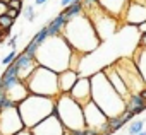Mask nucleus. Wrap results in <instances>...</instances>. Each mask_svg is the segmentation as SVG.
<instances>
[{"label":"nucleus","instance_id":"nucleus-1","mask_svg":"<svg viewBox=\"0 0 146 135\" xmlns=\"http://www.w3.org/2000/svg\"><path fill=\"white\" fill-rule=\"evenodd\" d=\"M79 53L70 48V45L65 41L62 34L58 36H48L36 50V62L41 67L60 74L67 69L78 70L79 65Z\"/></svg>","mask_w":146,"mask_h":135},{"label":"nucleus","instance_id":"nucleus-2","mask_svg":"<svg viewBox=\"0 0 146 135\" xmlns=\"http://www.w3.org/2000/svg\"><path fill=\"white\" fill-rule=\"evenodd\" d=\"M62 36L70 45V48L78 51L79 55L95 51L102 43V39L96 34V29L86 12L69 19L62 29Z\"/></svg>","mask_w":146,"mask_h":135},{"label":"nucleus","instance_id":"nucleus-3","mask_svg":"<svg viewBox=\"0 0 146 135\" xmlns=\"http://www.w3.org/2000/svg\"><path fill=\"white\" fill-rule=\"evenodd\" d=\"M90 81H91V99L100 106V109L108 118L120 116L125 111V99L112 87L103 70L93 74Z\"/></svg>","mask_w":146,"mask_h":135},{"label":"nucleus","instance_id":"nucleus-4","mask_svg":"<svg viewBox=\"0 0 146 135\" xmlns=\"http://www.w3.org/2000/svg\"><path fill=\"white\" fill-rule=\"evenodd\" d=\"M17 111L21 115V120L26 128L36 126L40 121H43L46 116L55 113V99L29 94L17 104Z\"/></svg>","mask_w":146,"mask_h":135},{"label":"nucleus","instance_id":"nucleus-5","mask_svg":"<svg viewBox=\"0 0 146 135\" xmlns=\"http://www.w3.org/2000/svg\"><path fill=\"white\" fill-rule=\"evenodd\" d=\"M55 115L69 132L86 128L83 104H79L70 94H60L55 98Z\"/></svg>","mask_w":146,"mask_h":135},{"label":"nucleus","instance_id":"nucleus-6","mask_svg":"<svg viewBox=\"0 0 146 135\" xmlns=\"http://www.w3.org/2000/svg\"><path fill=\"white\" fill-rule=\"evenodd\" d=\"M29 94L36 96H45V98H58L60 96V87H58V74L46 69V67L38 65L35 72L28 77L26 81Z\"/></svg>","mask_w":146,"mask_h":135},{"label":"nucleus","instance_id":"nucleus-7","mask_svg":"<svg viewBox=\"0 0 146 135\" xmlns=\"http://www.w3.org/2000/svg\"><path fill=\"white\" fill-rule=\"evenodd\" d=\"M83 113H84V123L86 128L96 130L100 135H110V125H108V116L100 109V106L90 99L86 104H83Z\"/></svg>","mask_w":146,"mask_h":135},{"label":"nucleus","instance_id":"nucleus-8","mask_svg":"<svg viewBox=\"0 0 146 135\" xmlns=\"http://www.w3.org/2000/svg\"><path fill=\"white\" fill-rule=\"evenodd\" d=\"M115 67H117L119 74L122 75L129 92H141L146 87V84H144V81H143L132 58H120L119 62H115Z\"/></svg>","mask_w":146,"mask_h":135},{"label":"nucleus","instance_id":"nucleus-9","mask_svg":"<svg viewBox=\"0 0 146 135\" xmlns=\"http://www.w3.org/2000/svg\"><path fill=\"white\" fill-rule=\"evenodd\" d=\"M84 12H86L88 17L91 19V22H93V26H95V29H96V34L100 36L102 41L107 39V38H110V36L115 33V29H117V19H115L113 16L107 14V12L102 10L100 7H93V9L84 10Z\"/></svg>","mask_w":146,"mask_h":135},{"label":"nucleus","instance_id":"nucleus-10","mask_svg":"<svg viewBox=\"0 0 146 135\" xmlns=\"http://www.w3.org/2000/svg\"><path fill=\"white\" fill-rule=\"evenodd\" d=\"M23 128H26V126L21 120L17 106L2 109V113H0V132H2V135H14V133L21 132Z\"/></svg>","mask_w":146,"mask_h":135},{"label":"nucleus","instance_id":"nucleus-11","mask_svg":"<svg viewBox=\"0 0 146 135\" xmlns=\"http://www.w3.org/2000/svg\"><path fill=\"white\" fill-rule=\"evenodd\" d=\"M33 135H65L67 128L64 126V123L58 120V116L53 113L50 116H46L43 121H40L36 126L29 128Z\"/></svg>","mask_w":146,"mask_h":135},{"label":"nucleus","instance_id":"nucleus-12","mask_svg":"<svg viewBox=\"0 0 146 135\" xmlns=\"http://www.w3.org/2000/svg\"><path fill=\"white\" fill-rule=\"evenodd\" d=\"M14 63L17 65V69H19V79L21 81H28V77L35 72V69L38 67V62L35 58V55H28L26 51H23L21 55H17V58L14 60Z\"/></svg>","mask_w":146,"mask_h":135},{"label":"nucleus","instance_id":"nucleus-13","mask_svg":"<svg viewBox=\"0 0 146 135\" xmlns=\"http://www.w3.org/2000/svg\"><path fill=\"white\" fill-rule=\"evenodd\" d=\"M127 24H132V26H139L141 22L146 21V4H141V2H129L125 12H124V17H122Z\"/></svg>","mask_w":146,"mask_h":135},{"label":"nucleus","instance_id":"nucleus-14","mask_svg":"<svg viewBox=\"0 0 146 135\" xmlns=\"http://www.w3.org/2000/svg\"><path fill=\"white\" fill-rule=\"evenodd\" d=\"M69 94L79 104H86L91 99V81H90V77H79Z\"/></svg>","mask_w":146,"mask_h":135},{"label":"nucleus","instance_id":"nucleus-15","mask_svg":"<svg viewBox=\"0 0 146 135\" xmlns=\"http://www.w3.org/2000/svg\"><path fill=\"white\" fill-rule=\"evenodd\" d=\"M103 74L107 75V79H108V82L112 84V87H113V89H115L122 98H124V99H127V96H129L131 92H129V89H127V86H125V82H124L122 75L119 74L115 63H113V65H108L107 69H103Z\"/></svg>","mask_w":146,"mask_h":135},{"label":"nucleus","instance_id":"nucleus-16","mask_svg":"<svg viewBox=\"0 0 146 135\" xmlns=\"http://www.w3.org/2000/svg\"><path fill=\"white\" fill-rule=\"evenodd\" d=\"M131 0H98V7L115 19H122Z\"/></svg>","mask_w":146,"mask_h":135},{"label":"nucleus","instance_id":"nucleus-17","mask_svg":"<svg viewBox=\"0 0 146 135\" xmlns=\"http://www.w3.org/2000/svg\"><path fill=\"white\" fill-rule=\"evenodd\" d=\"M5 92H7V98H9L11 101H14L16 104H19L24 98L29 96L28 86H26V82L21 81V79H17V81H14L12 84H9V86L5 87Z\"/></svg>","mask_w":146,"mask_h":135},{"label":"nucleus","instance_id":"nucleus-18","mask_svg":"<svg viewBox=\"0 0 146 135\" xmlns=\"http://www.w3.org/2000/svg\"><path fill=\"white\" fill-rule=\"evenodd\" d=\"M81 77V74L78 70L67 69L64 72L58 74V87H60V94H69L70 89L74 87V84L78 82V79Z\"/></svg>","mask_w":146,"mask_h":135},{"label":"nucleus","instance_id":"nucleus-19","mask_svg":"<svg viewBox=\"0 0 146 135\" xmlns=\"http://www.w3.org/2000/svg\"><path fill=\"white\" fill-rule=\"evenodd\" d=\"M125 109L132 111L134 116L136 115H141L144 109H146V99L139 94V92H131L125 99Z\"/></svg>","mask_w":146,"mask_h":135},{"label":"nucleus","instance_id":"nucleus-20","mask_svg":"<svg viewBox=\"0 0 146 135\" xmlns=\"http://www.w3.org/2000/svg\"><path fill=\"white\" fill-rule=\"evenodd\" d=\"M132 60H134L137 70H139V74H141L144 84H146V48H144V46H139L137 51L134 53V58H132Z\"/></svg>","mask_w":146,"mask_h":135},{"label":"nucleus","instance_id":"nucleus-21","mask_svg":"<svg viewBox=\"0 0 146 135\" xmlns=\"http://www.w3.org/2000/svg\"><path fill=\"white\" fill-rule=\"evenodd\" d=\"M65 24H67V19H65L64 14H58L57 17H53L50 21V24L46 26L48 28V36H58V34H62V29H64Z\"/></svg>","mask_w":146,"mask_h":135},{"label":"nucleus","instance_id":"nucleus-22","mask_svg":"<svg viewBox=\"0 0 146 135\" xmlns=\"http://www.w3.org/2000/svg\"><path fill=\"white\" fill-rule=\"evenodd\" d=\"M84 12V7H83V2H72L70 5H67V7H64V16H65V19L69 21V19H72V17H76V16H79V14H83Z\"/></svg>","mask_w":146,"mask_h":135},{"label":"nucleus","instance_id":"nucleus-23","mask_svg":"<svg viewBox=\"0 0 146 135\" xmlns=\"http://www.w3.org/2000/svg\"><path fill=\"white\" fill-rule=\"evenodd\" d=\"M12 24H14V19H11L7 14L0 16V29L4 31V36H7V34L11 33V28H12Z\"/></svg>","mask_w":146,"mask_h":135},{"label":"nucleus","instance_id":"nucleus-24","mask_svg":"<svg viewBox=\"0 0 146 135\" xmlns=\"http://www.w3.org/2000/svg\"><path fill=\"white\" fill-rule=\"evenodd\" d=\"M46 38H48V28H41V29H40V31L35 34V38H33L29 43H33V45L38 48V46H40V45H41V43H43Z\"/></svg>","mask_w":146,"mask_h":135},{"label":"nucleus","instance_id":"nucleus-25","mask_svg":"<svg viewBox=\"0 0 146 135\" xmlns=\"http://www.w3.org/2000/svg\"><path fill=\"white\" fill-rule=\"evenodd\" d=\"M108 125H110V130H112V133H113V132L120 130V128L125 125V121H124L122 116H113V118H108Z\"/></svg>","mask_w":146,"mask_h":135},{"label":"nucleus","instance_id":"nucleus-26","mask_svg":"<svg viewBox=\"0 0 146 135\" xmlns=\"http://www.w3.org/2000/svg\"><path fill=\"white\" fill-rule=\"evenodd\" d=\"M143 126H144L143 120H134L132 123H129V133L131 135H137L139 132H143Z\"/></svg>","mask_w":146,"mask_h":135},{"label":"nucleus","instance_id":"nucleus-27","mask_svg":"<svg viewBox=\"0 0 146 135\" xmlns=\"http://www.w3.org/2000/svg\"><path fill=\"white\" fill-rule=\"evenodd\" d=\"M23 16H24V19H26V21L33 22V21H35V17H36V14H35V7H33V5H26V7L23 9Z\"/></svg>","mask_w":146,"mask_h":135},{"label":"nucleus","instance_id":"nucleus-28","mask_svg":"<svg viewBox=\"0 0 146 135\" xmlns=\"http://www.w3.org/2000/svg\"><path fill=\"white\" fill-rule=\"evenodd\" d=\"M16 58H17V51H16V50H11V53H9V55H5V56L2 58V63H4L5 67H9L11 63H14V60H16Z\"/></svg>","mask_w":146,"mask_h":135},{"label":"nucleus","instance_id":"nucleus-29","mask_svg":"<svg viewBox=\"0 0 146 135\" xmlns=\"http://www.w3.org/2000/svg\"><path fill=\"white\" fill-rule=\"evenodd\" d=\"M7 5H9V9H17V10H21V9H23V0H7Z\"/></svg>","mask_w":146,"mask_h":135},{"label":"nucleus","instance_id":"nucleus-30","mask_svg":"<svg viewBox=\"0 0 146 135\" xmlns=\"http://www.w3.org/2000/svg\"><path fill=\"white\" fill-rule=\"evenodd\" d=\"M83 7H84V10H90L93 7H98V0H83Z\"/></svg>","mask_w":146,"mask_h":135},{"label":"nucleus","instance_id":"nucleus-31","mask_svg":"<svg viewBox=\"0 0 146 135\" xmlns=\"http://www.w3.org/2000/svg\"><path fill=\"white\" fill-rule=\"evenodd\" d=\"M5 14H7V16H9L11 19H14V21H16V19L19 17L21 10H17V9H7V12H5Z\"/></svg>","mask_w":146,"mask_h":135},{"label":"nucleus","instance_id":"nucleus-32","mask_svg":"<svg viewBox=\"0 0 146 135\" xmlns=\"http://www.w3.org/2000/svg\"><path fill=\"white\" fill-rule=\"evenodd\" d=\"M120 116L124 118V121H125V123H129V121H131V120L134 118V113H132V111H129V109H125V111H124V113H122Z\"/></svg>","mask_w":146,"mask_h":135},{"label":"nucleus","instance_id":"nucleus-33","mask_svg":"<svg viewBox=\"0 0 146 135\" xmlns=\"http://www.w3.org/2000/svg\"><path fill=\"white\" fill-rule=\"evenodd\" d=\"M9 5H7V0H0V16H4L7 12Z\"/></svg>","mask_w":146,"mask_h":135},{"label":"nucleus","instance_id":"nucleus-34","mask_svg":"<svg viewBox=\"0 0 146 135\" xmlns=\"http://www.w3.org/2000/svg\"><path fill=\"white\" fill-rule=\"evenodd\" d=\"M7 45H9L12 50H16V46H17V36H12V38L7 41Z\"/></svg>","mask_w":146,"mask_h":135},{"label":"nucleus","instance_id":"nucleus-35","mask_svg":"<svg viewBox=\"0 0 146 135\" xmlns=\"http://www.w3.org/2000/svg\"><path fill=\"white\" fill-rule=\"evenodd\" d=\"M14 135H33V133H31L29 128H23L21 132H17V133H14Z\"/></svg>","mask_w":146,"mask_h":135},{"label":"nucleus","instance_id":"nucleus-36","mask_svg":"<svg viewBox=\"0 0 146 135\" xmlns=\"http://www.w3.org/2000/svg\"><path fill=\"white\" fill-rule=\"evenodd\" d=\"M137 29H139V33H141V34H144V33H146V21H144V22H141V24L137 26Z\"/></svg>","mask_w":146,"mask_h":135},{"label":"nucleus","instance_id":"nucleus-37","mask_svg":"<svg viewBox=\"0 0 146 135\" xmlns=\"http://www.w3.org/2000/svg\"><path fill=\"white\" fill-rule=\"evenodd\" d=\"M72 2H74V0H60V5H62V7H67V5H70Z\"/></svg>","mask_w":146,"mask_h":135},{"label":"nucleus","instance_id":"nucleus-38","mask_svg":"<svg viewBox=\"0 0 146 135\" xmlns=\"http://www.w3.org/2000/svg\"><path fill=\"white\" fill-rule=\"evenodd\" d=\"M141 46H144V48H146V33H144V34H141Z\"/></svg>","mask_w":146,"mask_h":135},{"label":"nucleus","instance_id":"nucleus-39","mask_svg":"<svg viewBox=\"0 0 146 135\" xmlns=\"http://www.w3.org/2000/svg\"><path fill=\"white\" fill-rule=\"evenodd\" d=\"M35 2H36V5H43V4L46 2V0H35Z\"/></svg>","mask_w":146,"mask_h":135},{"label":"nucleus","instance_id":"nucleus-40","mask_svg":"<svg viewBox=\"0 0 146 135\" xmlns=\"http://www.w3.org/2000/svg\"><path fill=\"white\" fill-rule=\"evenodd\" d=\"M139 94H141V96H143V98H144V99H146V87H144V89H143V91H141V92H139Z\"/></svg>","mask_w":146,"mask_h":135},{"label":"nucleus","instance_id":"nucleus-41","mask_svg":"<svg viewBox=\"0 0 146 135\" xmlns=\"http://www.w3.org/2000/svg\"><path fill=\"white\" fill-rule=\"evenodd\" d=\"M131 2H141V4H146V0H131Z\"/></svg>","mask_w":146,"mask_h":135},{"label":"nucleus","instance_id":"nucleus-42","mask_svg":"<svg viewBox=\"0 0 146 135\" xmlns=\"http://www.w3.org/2000/svg\"><path fill=\"white\" fill-rule=\"evenodd\" d=\"M137 135H146V132H144V130H143V132H139V133H137Z\"/></svg>","mask_w":146,"mask_h":135},{"label":"nucleus","instance_id":"nucleus-43","mask_svg":"<svg viewBox=\"0 0 146 135\" xmlns=\"http://www.w3.org/2000/svg\"><path fill=\"white\" fill-rule=\"evenodd\" d=\"M74 2H83V0H74Z\"/></svg>","mask_w":146,"mask_h":135}]
</instances>
